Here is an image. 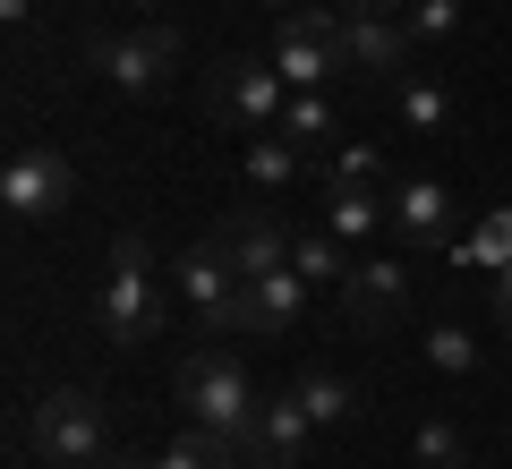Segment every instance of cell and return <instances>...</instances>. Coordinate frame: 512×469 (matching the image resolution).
<instances>
[{"label":"cell","mask_w":512,"mask_h":469,"mask_svg":"<svg viewBox=\"0 0 512 469\" xmlns=\"http://www.w3.org/2000/svg\"><path fill=\"white\" fill-rule=\"evenodd\" d=\"M94 469H154V461H137V452H103Z\"/></svg>","instance_id":"29"},{"label":"cell","mask_w":512,"mask_h":469,"mask_svg":"<svg viewBox=\"0 0 512 469\" xmlns=\"http://www.w3.org/2000/svg\"><path fill=\"white\" fill-rule=\"evenodd\" d=\"M325 188H384V154H376V145H333Z\"/></svg>","instance_id":"24"},{"label":"cell","mask_w":512,"mask_h":469,"mask_svg":"<svg viewBox=\"0 0 512 469\" xmlns=\"http://www.w3.org/2000/svg\"><path fill=\"white\" fill-rule=\"evenodd\" d=\"M419 469H470V435L453 427V418H419Z\"/></svg>","instance_id":"23"},{"label":"cell","mask_w":512,"mask_h":469,"mask_svg":"<svg viewBox=\"0 0 512 469\" xmlns=\"http://www.w3.org/2000/svg\"><path fill=\"white\" fill-rule=\"evenodd\" d=\"M137 9H146V0H137Z\"/></svg>","instance_id":"32"},{"label":"cell","mask_w":512,"mask_h":469,"mask_svg":"<svg viewBox=\"0 0 512 469\" xmlns=\"http://www.w3.org/2000/svg\"><path fill=\"white\" fill-rule=\"evenodd\" d=\"M26 9H35V0H0V18H9V26H18V18H26Z\"/></svg>","instance_id":"30"},{"label":"cell","mask_w":512,"mask_h":469,"mask_svg":"<svg viewBox=\"0 0 512 469\" xmlns=\"http://www.w3.org/2000/svg\"><path fill=\"white\" fill-rule=\"evenodd\" d=\"M265 60L282 69V86H291V94H316L325 77H342V60H333V43H325V35H308L299 18H282V35H274V52H265Z\"/></svg>","instance_id":"12"},{"label":"cell","mask_w":512,"mask_h":469,"mask_svg":"<svg viewBox=\"0 0 512 469\" xmlns=\"http://www.w3.org/2000/svg\"><path fill=\"white\" fill-rule=\"evenodd\" d=\"M103 435H111V418H103V401H94L86 384H52V393L35 401V418H26V444L52 469H94L103 461Z\"/></svg>","instance_id":"3"},{"label":"cell","mask_w":512,"mask_h":469,"mask_svg":"<svg viewBox=\"0 0 512 469\" xmlns=\"http://www.w3.org/2000/svg\"><path fill=\"white\" fill-rule=\"evenodd\" d=\"M171 282H180V299L197 307V316H214V307L231 299V282H248V273H239L231 256H222V239H197V248H188L180 265H171Z\"/></svg>","instance_id":"13"},{"label":"cell","mask_w":512,"mask_h":469,"mask_svg":"<svg viewBox=\"0 0 512 469\" xmlns=\"http://www.w3.org/2000/svg\"><path fill=\"white\" fill-rule=\"evenodd\" d=\"M427 367H436V376H470V367H478V342H470L461 325H436V333H427Z\"/></svg>","instance_id":"26"},{"label":"cell","mask_w":512,"mask_h":469,"mask_svg":"<svg viewBox=\"0 0 512 469\" xmlns=\"http://www.w3.org/2000/svg\"><path fill=\"white\" fill-rule=\"evenodd\" d=\"M308 435H316L308 401H299V393H265L231 444L248 452V469H299V461H308Z\"/></svg>","instance_id":"7"},{"label":"cell","mask_w":512,"mask_h":469,"mask_svg":"<svg viewBox=\"0 0 512 469\" xmlns=\"http://www.w3.org/2000/svg\"><path fill=\"white\" fill-rule=\"evenodd\" d=\"M274 137H291L299 154H333V137H342V128H333L325 86H316V94H291V103H282V120H274Z\"/></svg>","instance_id":"16"},{"label":"cell","mask_w":512,"mask_h":469,"mask_svg":"<svg viewBox=\"0 0 512 469\" xmlns=\"http://www.w3.org/2000/svg\"><path fill=\"white\" fill-rule=\"evenodd\" d=\"M342 9H350V18H402L410 0H342Z\"/></svg>","instance_id":"27"},{"label":"cell","mask_w":512,"mask_h":469,"mask_svg":"<svg viewBox=\"0 0 512 469\" xmlns=\"http://www.w3.org/2000/svg\"><path fill=\"white\" fill-rule=\"evenodd\" d=\"M495 325H504V333H512V265H504V273H495Z\"/></svg>","instance_id":"28"},{"label":"cell","mask_w":512,"mask_h":469,"mask_svg":"<svg viewBox=\"0 0 512 469\" xmlns=\"http://www.w3.org/2000/svg\"><path fill=\"white\" fill-rule=\"evenodd\" d=\"M393 120H402V137H444V128H453V94H444V77L402 69V77H393Z\"/></svg>","instance_id":"14"},{"label":"cell","mask_w":512,"mask_h":469,"mask_svg":"<svg viewBox=\"0 0 512 469\" xmlns=\"http://www.w3.org/2000/svg\"><path fill=\"white\" fill-rule=\"evenodd\" d=\"M214 239H222V256L256 282V273H282V265H291V239H299V231H282L274 205H231Z\"/></svg>","instance_id":"11"},{"label":"cell","mask_w":512,"mask_h":469,"mask_svg":"<svg viewBox=\"0 0 512 469\" xmlns=\"http://www.w3.org/2000/svg\"><path fill=\"white\" fill-rule=\"evenodd\" d=\"M291 265L308 273V282H333V290H342L359 256H350V239H333L325 222H316V231H299V239H291Z\"/></svg>","instance_id":"18"},{"label":"cell","mask_w":512,"mask_h":469,"mask_svg":"<svg viewBox=\"0 0 512 469\" xmlns=\"http://www.w3.org/2000/svg\"><path fill=\"white\" fill-rule=\"evenodd\" d=\"M291 393L308 401V418H316V427H350V418H359V384H350V376H325V367H308V376H299Z\"/></svg>","instance_id":"19"},{"label":"cell","mask_w":512,"mask_h":469,"mask_svg":"<svg viewBox=\"0 0 512 469\" xmlns=\"http://www.w3.org/2000/svg\"><path fill=\"white\" fill-rule=\"evenodd\" d=\"M333 60H342V77H402V69H419V35L402 18H350L342 9Z\"/></svg>","instance_id":"9"},{"label":"cell","mask_w":512,"mask_h":469,"mask_svg":"<svg viewBox=\"0 0 512 469\" xmlns=\"http://www.w3.org/2000/svg\"><path fill=\"white\" fill-rule=\"evenodd\" d=\"M265 9H282V18H291V9H316V0H265Z\"/></svg>","instance_id":"31"},{"label":"cell","mask_w":512,"mask_h":469,"mask_svg":"<svg viewBox=\"0 0 512 469\" xmlns=\"http://www.w3.org/2000/svg\"><path fill=\"white\" fill-rule=\"evenodd\" d=\"M325 231H333V239L384 231V188H325Z\"/></svg>","instance_id":"20"},{"label":"cell","mask_w":512,"mask_h":469,"mask_svg":"<svg viewBox=\"0 0 512 469\" xmlns=\"http://www.w3.org/2000/svg\"><path fill=\"white\" fill-rule=\"evenodd\" d=\"M0 205H9L18 222L69 214V205H77V171H69V154H52V145H18V154H9V171H0Z\"/></svg>","instance_id":"6"},{"label":"cell","mask_w":512,"mask_h":469,"mask_svg":"<svg viewBox=\"0 0 512 469\" xmlns=\"http://www.w3.org/2000/svg\"><path fill=\"white\" fill-rule=\"evenodd\" d=\"M402 26L419 35V52H427V43L461 35V0H410V9H402Z\"/></svg>","instance_id":"25"},{"label":"cell","mask_w":512,"mask_h":469,"mask_svg":"<svg viewBox=\"0 0 512 469\" xmlns=\"http://www.w3.org/2000/svg\"><path fill=\"white\" fill-rule=\"evenodd\" d=\"M86 60L111 77L120 94H163L180 77V35L171 26H137V35H94Z\"/></svg>","instance_id":"5"},{"label":"cell","mask_w":512,"mask_h":469,"mask_svg":"<svg viewBox=\"0 0 512 469\" xmlns=\"http://www.w3.org/2000/svg\"><path fill=\"white\" fill-rule=\"evenodd\" d=\"M154 469H248V452L231 435H214V427H188L171 452H154Z\"/></svg>","instance_id":"21"},{"label":"cell","mask_w":512,"mask_h":469,"mask_svg":"<svg viewBox=\"0 0 512 469\" xmlns=\"http://www.w3.org/2000/svg\"><path fill=\"white\" fill-rule=\"evenodd\" d=\"M453 256H461L470 273H504V265H512V205L478 214V231H461V239H453Z\"/></svg>","instance_id":"17"},{"label":"cell","mask_w":512,"mask_h":469,"mask_svg":"<svg viewBox=\"0 0 512 469\" xmlns=\"http://www.w3.org/2000/svg\"><path fill=\"white\" fill-rule=\"evenodd\" d=\"M171 393H180V410H188V427H214V435H239L248 427V410L265 393L248 384V367L231 359V350H188L180 359V376H171Z\"/></svg>","instance_id":"2"},{"label":"cell","mask_w":512,"mask_h":469,"mask_svg":"<svg viewBox=\"0 0 512 469\" xmlns=\"http://www.w3.org/2000/svg\"><path fill=\"white\" fill-rule=\"evenodd\" d=\"M94 316H103V333L120 350H146L154 333H163V282H154V256H146V239L137 231H120V248H111V282H103V307H94Z\"/></svg>","instance_id":"1"},{"label":"cell","mask_w":512,"mask_h":469,"mask_svg":"<svg viewBox=\"0 0 512 469\" xmlns=\"http://www.w3.org/2000/svg\"><path fill=\"white\" fill-rule=\"evenodd\" d=\"M308 273L282 265V273H256V333H291L299 316H308Z\"/></svg>","instance_id":"15"},{"label":"cell","mask_w":512,"mask_h":469,"mask_svg":"<svg viewBox=\"0 0 512 469\" xmlns=\"http://www.w3.org/2000/svg\"><path fill=\"white\" fill-rule=\"evenodd\" d=\"M384 231L410 248H453L461 239V197L444 180H393L384 188Z\"/></svg>","instance_id":"8"},{"label":"cell","mask_w":512,"mask_h":469,"mask_svg":"<svg viewBox=\"0 0 512 469\" xmlns=\"http://www.w3.org/2000/svg\"><path fill=\"white\" fill-rule=\"evenodd\" d=\"M197 103L214 128H248V137H265V128L282 120V103H291V86H282L274 60H214V69L197 77Z\"/></svg>","instance_id":"4"},{"label":"cell","mask_w":512,"mask_h":469,"mask_svg":"<svg viewBox=\"0 0 512 469\" xmlns=\"http://www.w3.org/2000/svg\"><path fill=\"white\" fill-rule=\"evenodd\" d=\"M342 316H350V333H393V325L410 316V273H402V265H384V256L350 265V282H342Z\"/></svg>","instance_id":"10"},{"label":"cell","mask_w":512,"mask_h":469,"mask_svg":"<svg viewBox=\"0 0 512 469\" xmlns=\"http://www.w3.org/2000/svg\"><path fill=\"white\" fill-rule=\"evenodd\" d=\"M299 163H308V154H299L291 137H274V128H265V137H248V188H265V197H274V188H291Z\"/></svg>","instance_id":"22"}]
</instances>
